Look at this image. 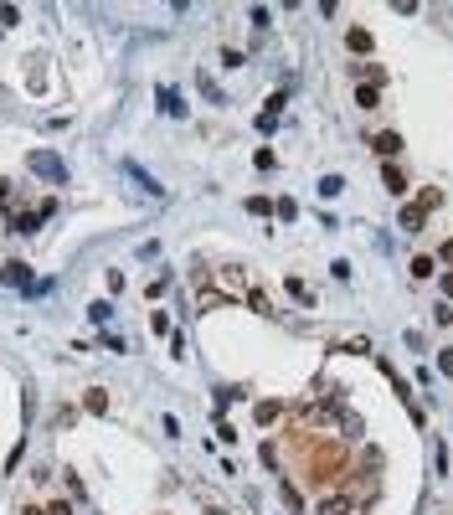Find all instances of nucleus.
Here are the masks:
<instances>
[{"label":"nucleus","mask_w":453,"mask_h":515,"mask_svg":"<svg viewBox=\"0 0 453 515\" xmlns=\"http://www.w3.org/2000/svg\"><path fill=\"white\" fill-rule=\"evenodd\" d=\"M438 366H443V376H453V351H443V355H438Z\"/></svg>","instance_id":"nucleus-29"},{"label":"nucleus","mask_w":453,"mask_h":515,"mask_svg":"<svg viewBox=\"0 0 453 515\" xmlns=\"http://www.w3.org/2000/svg\"><path fill=\"white\" fill-rule=\"evenodd\" d=\"M345 47H351V52H371V31H366V26H351V36H345Z\"/></svg>","instance_id":"nucleus-11"},{"label":"nucleus","mask_w":453,"mask_h":515,"mask_svg":"<svg viewBox=\"0 0 453 515\" xmlns=\"http://www.w3.org/2000/svg\"><path fill=\"white\" fill-rule=\"evenodd\" d=\"M16 21H21V10H16V6H0V26H16Z\"/></svg>","instance_id":"nucleus-28"},{"label":"nucleus","mask_w":453,"mask_h":515,"mask_svg":"<svg viewBox=\"0 0 453 515\" xmlns=\"http://www.w3.org/2000/svg\"><path fill=\"white\" fill-rule=\"evenodd\" d=\"M381 186L392 191V196H402V191H407V180H402V170H397V165H386V170H381Z\"/></svg>","instance_id":"nucleus-10"},{"label":"nucleus","mask_w":453,"mask_h":515,"mask_svg":"<svg viewBox=\"0 0 453 515\" xmlns=\"http://www.w3.org/2000/svg\"><path fill=\"white\" fill-rule=\"evenodd\" d=\"M26 165H31L36 176H47L52 186H62V180H68V165H62V160H57L52 150H31V160H26Z\"/></svg>","instance_id":"nucleus-2"},{"label":"nucleus","mask_w":453,"mask_h":515,"mask_svg":"<svg viewBox=\"0 0 453 515\" xmlns=\"http://www.w3.org/2000/svg\"><path fill=\"white\" fill-rule=\"evenodd\" d=\"M16 196V180H0V201H10Z\"/></svg>","instance_id":"nucleus-30"},{"label":"nucleus","mask_w":453,"mask_h":515,"mask_svg":"<svg viewBox=\"0 0 453 515\" xmlns=\"http://www.w3.org/2000/svg\"><path fill=\"white\" fill-rule=\"evenodd\" d=\"M381 103V88H355V109H376Z\"/></svg>","instance_id":"nucleus-18"},{"label":"nucleus","mask_w":453,"mask_h":515,"mask_svg":"<svg viewBox=\"0 0 453 515\" xmlns=\"http://www.w3.org/2000/svg\"><path fill=\"white\" fill-rule=\"evenodd\" d=\"M0 284L6 289H31V268H26V263H6V268H0Z\"/></svg>","instance_id":"nucleus-4"},{"label":"nucleus","mask_w":453,"mask_h":515,"mask_svg":"<svg viewBox=\"0 0 453 515\" xmlns=\"http://www.w3.org/2000/svg\"><path fill=\"white\" fill-rule=\"evenodd\" d=\"M433 268H438L433 258H412V279H433Z\"/></svg>","instance_id":"nucleus-23"},{"label":"nucleus","mask_w":453,"mask_h":515,"mask_svg":"<svg viewBox=\"0 0 453 515\" xmlns=\"http://www.w3.org/2000/svg\"><path fill=\"white\" fill-rule=\"evenodd\" d=\"M252 160H258V170H273V165H278V155H273V150H258Z\"/></svg>","instance_id":"nucleus-27"},{"label":"nucleus","mask_w":453,"mask_h":515,"mask_svg":"<svg viewBox=\"0 0 453 515\" xmlns=\"http://www.w3.org/2000/svg\"><path fill=\"white\" fill-rule=\"evenodd\" d=\"M196 88H201V98H206V103H227V98L217 93V83H211L206 72H196Z\"/></svg>","instance_id":"nucleus-16"},{"label":"nucleus","mask_w":453,"mask_h":515,"mask_svg":"<svg viewBox=\"0 0 453 515\" xmlns=\"http://www.w3.org/2000/svg\"><path fill=\"white\" fill-rule=\"evenodd\" d=\"M355 72H361V88H381V83H386V68H381V62H355Z\"/></svg>","instance_id":"nucleus-9"},{"label":"nucleus","mask_w":453,"mask_h":515,"mask_svg":"<svg viewBox=\"0 0 453 515\" xmlns=\"http://www.w3.org/2000/svg\"><path fill=\"white\" fill-rule=\"evenodd\" d=\"M422 222H428V211H417V206L402 211V232H422Z\"/></svg>","instance_id":"nucleus-14"},{"label":"nucleus","mask_w":453,"mask_h":515,"mask_svg":"<svg viewBox=\"0 0 453 515\" xmlns=\"http://www.w3.org/2000/svg\"><path fill=\"white\" fill-rule=\"evenodd\" d=\"M443 294H448V299H453V268H448V273H443Z\"/></svg>","instance_id":"nucleus-32"},{"label":"nucleus","mask_w":453,"mask_h":515,"mask_svg":"<svg viewBox=\"0 0 453 515\" xmlns=\"http://www.w3.org/2000/svg\"><path fill=\"white\" fill-rule=\"evenodd\" d=\"M340 422H345L340 413H330V407H319V402L299 407V428H325V433H330V428H340Z\"/></svg>","instance_id":"nucleus-3"},{"label":"nucleus","mask_w":453,"mask_h":515,"mask_svg":"<svg viewBox=\"0 0 453 515\" xmlns=\"http://www.w3.org/2000/svg\"><path fill=\"white\" fill-rule=\"evenodd\" d=\"M340 191H345L340 176H325V180H319V196H340Z\"/></svg>","instance_id":"nucleus-25"},{"label":"nucleus","mask_w":453,"mask_h":515,"mask_svg":"<svg viewBox=\"0 0 453 515\" xmlns=\"http://www.w3.org/2000/svg\"><path fill=\"white\" fill-rule=\"evenodd\" d=\"M278 495H284L289 515H304V495H299V484H294V479H278Z\"/></svg>","instance_id":"nucleus-8"},{"label":"nucleus","mask_w":453,"mask_h":515,"mask_svg":"<svg viewBox=\"0 0 453 515\" xmlns=\"http://www.w3.org/2000/svg\"><path fill=\"white\" fill-rule=\"evenodd\" d=\"M340 351H351V355H371V340H366V335H355V340H345Z\"/></svg>","instance_id":"nucleus-26"},{"label":"nucleus","mask_w":453,"mask_h":515,"mask_svg":"<svg viewBox=\"0 0 453 515\" xmlns=\"http://www.w3.org/2000/svg\"><path fill=\"white\" fill-rule=\"evenodd\" d=\"M83 407H88V413H109V392H88Z\"/></svg>","instance_id":"nucleus-22"},{"label":"nucleus","mask_w":453,"mask_h":515,"mask_svg":"<svg viewBox=\"0 0 453 515\" xmlns=\"http://www.w3.org/2000/svg\"><path fill=\"white\" fill-rule=\"evenodd\" d=\"M438 258H443V263H453V237H448L443 247H438Z\"/></svg>","instance_id":"nucleus-31"},{"label":"nucleus","mask_w":453,"mask_h":515,"mask_svg":"<svg viewBox=\"0 0 453 515\" xmlns=\"http://www.w3.org/2000/svg\"><path fill=\"white\" fill-rule=\"evenodd\" d=\"M252 413H258V422L268 428V422H273L278 413H284V402H273V397H268V402H258V407H252Z\"/></svg>","instance_id":"nucleus-15"},{"label":"nucleus","mask_w":453,"mask_h":515,"mask_svg":"<svg viewBox=\"0 0 453 515\" xmlns=\"http://www.w3.org/2000/svg\"><path fill=\"white\" fill-rule=\"evenodd\" d=\"M289 294H294V299H299V305H314V289H309V284H304V279H289Z\"/></svg>","instance_id":"nucleus-20"},{"label":"nucleus","mask_w":453,"mask_h":515,"mask_svg":"<svg viewBox=\"0 0 453 515\" xmlns=\"http://www.w3.org/2000/svg\"><path fill=\"white\" fill-rule=\"evenodd\" d=\"M371 150H376V155H397V150H402V134H397V129H381V134H371Z\"/></svg>","instance_id":"nucleus-6"},{"label":"nucleus","mask_w":453,"mask_h":515,"mask_svg":"<svg viewBox=\"0 0 453 515\" xmlns=\"http://www.w3.org/2000/svg\"><path fill=\"white\" fill-rule=\"evenodd\" d=\"M160 109H165V114H185V103H181L176 88H160Z\"/></svg>","instance_id":"nucleus-12"},{"label":"nucleus","mask_w":453,"mask_h":515,"mask_svg":"<svg viewBox=\"0 0 453 515\" xmlns=\"http://www.w3.org/2000/svg\"><path fill=\"white\" fill-rule=\"evenodd\" d=\"M247 305H252V314H278V305H273V294H268V289H258V284L247 289Z\"/></svg>","instance_id":"nucleus-7"},{"label":"nucleus","mask_w":453,"mask_h":515,"mask_svg":"<svg viewBox=\"0 0 453 515\" xmlns=\"http://www.w3.org/2000/svg\"><path fill=\"white\" fill-rule=\"evenodd\" d=\"M88 320H93V325H109V320H114V305H109V299H98V305L88 309Z\"/></svg>","instance_id":"nucleus-19"},{"label":"nucleus","mask_w":453,"mask_h":515,"mask_svg":"<svg viewBox=\"0 0 453 515\" xmlns=\"http://www.w3.org/2000/svg\"><path fill=\"white\" fill-rule=\"evenodd\" d=\"M355 510H361V500H355V495H330L325 505H319V515H355Z\"/></svg>","instance_id":"nucleus-5"},{"label":"nucleus","mask_w":453,"mask_h":515,"mask_svg":"<svg viewBox=\"0 0 453 515\" xmlns=\"http://www.w3.org/2000/svg\"><path fill=\"white\" fill-rule=\"evenodd\" d=\"M247 211H252V217H268L273 201H268V196H247Z\"/></svg>","instance_id":"nucleus-24"},{"label":"nucleus","mask_w":453,"mask_h":515,"mask_svg":"<svg viewBox=\"0 0 453 515\" xmlns=\"http://www.w3.org/2000/svg\"><path fill=\"white\" fill-rule=\"evenodd\" d=\"M21 515H47V510H36V505H21Z\"/></svg>","instance_id":"nucleus-33"},{"label":"nucleus","mask_w":453,"mask_h":515,"mask_svg":"<svg viewBox=\"0 0 453 515\" xmlns=\"http://www.w3.org/2000/svg\"><path fill=\"white\" fill-rule=\"evenodd\" d=\"M247 273L243 268H217V294L227 299V305H232V299H247Z\"/></svg>","instance_id":"nucleus-1"},{"label":"nucleus","mask_w":453,"mask_h":515,"mask_svg":"<svg viewBox=\"0 0 453 515\" xmlns=\"http://www.w3.org/2000/svg\"><path fill=\"white\" fill-rule=\"evenodd\" d=\"M273 217H278V222H294V217H299V201H294V196H284V201H273Z\"/></svg>","instance_id":"nucleus-13"},{"label":"nucleus","mask_w":453,"mask_h":515,"mask_svg":"<svg viewBox=\"0 0 453 515\" xmlns=\"http://www.w3.org/2000/svg\"><path fill=\"white\" fill-rule=\"evenodd\" d=\"M412 206H417V211H433V206H443V191H438V186H428V191H422Z\"/></svg>","instance_id":"nucleus-17"},{"label":"nucleus","mask_w":453,"mask_h":515,"mask_svg":"<svg viewBox=\"0 0 453 515\" xmlns=\"http://www.w3.org/2000/svg\"><path fill=\"white\" fill-rule=\"evenodd\" d=\"M196 309H222V294H217V289H201V294H196Z\"/></svg>","instance_id":"nucleus-21"}]
</instances>
